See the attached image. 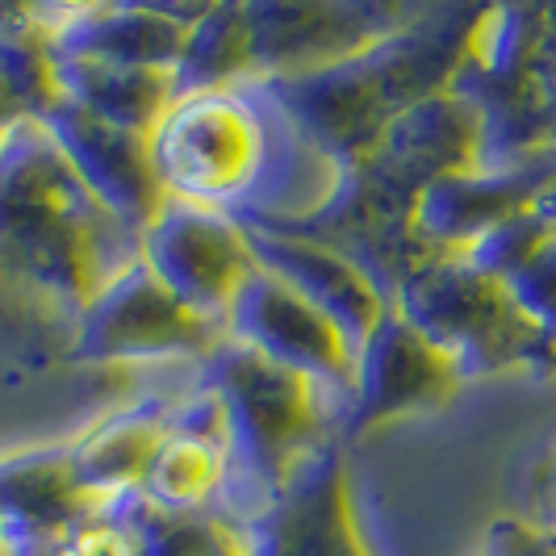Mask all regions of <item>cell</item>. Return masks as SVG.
<instances>
[{
    "instance_id": "obj_1",
    "label": "cell",
    "mask_w": 556,
    "mask_h": 556,
    "mask_svg": "<svg viewBox=\"0 0 556 556\" xmlns=\"http://www.w3.org/2000/svg\"><path fill=\"white\" fill-rule=\"evenodd\" d=\"M0 260L80 309L139 260V235L84 189L38 117L0 139Z\"/></svg>"
},
{
    "instance_id": "obj_2",
    "label": "cell",
    "mask_w": 556,
    "mask_h": 556,
    "mask_svg": "<svg viewBox=\"0 0 556 556\" xmlns=\"http://www.w3.org/2000/svg\"><path fill=\"white\" fill-rule=\"evenodd\" d=\"M205 361V386L226 406V481L218 502L230 510L226 528H235L264 510L289 469L323 440V406L314 381L235 339H223Z\"/></svg>"
},
{
    "instance_id": "obj_3",
    "label": "cell",
    "mask_w": 556,
    "mask_h": 556,
    "mask_svg": "<svg viewBox=\"0 0 556 556\" xmlns=\"http://www.w3.org/2000/svg\"><path fill=\"white\" fill-rule=\"evenodd\" d=\"M147 147L164 197L243 218L268 180L277 135L255 92L223 88L176 97Z\"/></svg>"
},
{
    "instance_id": "obj_4",
    "label": "cell",
    "mask_w": 556,
    "mask_h": 556,
    "mask_svg": "<svg viewBox=\"0 0 556 556\" xmlns=\"http://www.w3.org/2000/svg\"><path fill=\"white\" fill-rule=\"evenodd\" d=\"M393 309L415 327L452 372L485 377L502 368L556 364V339L515 306L502 280L485 277L465 255H444L402 280Z\"/></svg>"
},
{
    "instance_id": "obj_5",
    "label": "cell",
    "mask_w": 556,
    "mask_h": 556,
    "mask_svg": "<svg viewBox=\"0 0 556 556\" xmlns=\"http://www.w3.org/2000/svg\"><path fill=\"white\" fill-rule=\"evenodd\" d=\"M139 260L164 280V289L189 306L197 318L223 331L226 314L243 280L255 273V251L248 243V226L226 210L172 201L139 235Z\"/></svg>"
},
{
    "instance_id": "obj_6",
    "label": "cell",
    "mask_w": 556,
    "mask_h": 556,
    "mask_svg": "<svg viewBox=\"0 0 556 556\" xmlns=\"http://www.w3.org/2000/svg\"><path fill=\"white\" fill-rule=\"evenodd\" d=\"M226 334L180 306L142 260L110 277L97 298L80 309L76 361L126 364L167 361V356H210Z\"/></svg>"
},
{
    "instance_id": "obj_7",
    "label": "cell",
    "mask_w": 556,
    "mask_h": 556,
    "mask_svg": "<svg viewBox=\"0 0 556 556\" xmlns=\"http://www.w3.org/2000/svg\"><path fill=\"white\" fill-rule=\"evenodd\" d=\"M226 531L235 556H368L352 519L343 452L327 435L289 469L264 510Z\"/></svg>"
},
{
    "instance_id": "obj_8",
    "label": "cell",
    "mask_w": 556,
    "mask_h": 556,
    "mask_svg": "<svg viewBox=\"0 0 556 556\" xmlns=\"http://www.w3.org/2000/svg\"><path fill=\"white\" fill-rule=\"evenodd\" d=\"M223 334L260 352L264 361L314 381L318 393H343V402L352 397V381H356L352 343L334 331L331 318H323L306 298H298L285 280L260 264L235 293Z\"/></svg>"
},
{
    "instance_id": "obj_9",
    "label": "cell",
    "mask_w": 556,
    "mask_h": 556,
    "mask_svg": "<svg viewBox=\"0 0 556 556\" xmlns=\"http://www.w3.org/2000/svg\"><path fill=\"white\" fill-rule=\"evenodd\" d=\"M460 377L422 334L390 306L386 323L356 352V381L348 397V435L372 431L390 418L444 406Z\"/></svg>"
},
{
    "instance_id": "obj_10",
    "label": "cell",
    "mask_w": 556,
    "mask_h": 556,
    "mask_svg": "<svg viewBox=\"0 0 556 556\" xmlns=\"http://www.w3.org/2000/svg\"><path fill=\"white\" fill-rule=\"evenodd\" d=\"M248 243L255 251V264L285 280L298 298H306L323 318H331L334 331L352 343V352H361L368 334L386 323V293L339 248L277 226H248Z\"/></svg>"
},
{
    "instance_id": "obj_11",
    "label": "cell",
    "mask_w": 556,
    "mask_h": 556,
    "mask_svg": "<svg viewBox=\"0 0 556 556\" xmlns=\"http://www.w3.org/2000/svg\"><path fill=\"white\" fill-rule=\"evenodd\" d=\"M38 122L59 142V151L67 155V164L84 180V189L97 197L117 223L142 235L167 201L160 180H155V167H151L147 135L105 126L63 97Z\"/></svg>"
},
{
    "instance_id": "obj_12",
    "label": "cell",
    "mask_w": 556,
    "mask_h": 556,
    "mask_svg": "<svg viewBox=\"0 0 556 556\" xmlns=\"http://www.w3.org/2000/svg\"><path fill=\"white\" fill-rule=\"evenodd\" d=\"M255 76L285 80L334 67L386 42V13L356 4H248Z\"/></svg>"
},
{
    "instance_id": "obj_13",
    "label": "cell",
    "mask_w": 556,
    "mask_h": 556,
    "mask_svg": "<svg viewBox=\"0 0 556 556\" xmlns=\"http://www.w3.org/2000/svg\"><path fill=\"white\" fill-rule=\"evenodd\" d=\"M55 59H97L126 67L172 72L185 51L189 22L147 4H76V9H34Z\"/></svg>"
},
{
    "instance_id": "obj_14",
    "label": "cell",
    "mask_w": 556,
    "mask_h": 556,
    "mask_svg": "<svg viewBox=\"0 0 556 556\" xmlns=\"http://www.w3.org/2000/svg\"><path fill=\"white\" fill-rule=\"evenodd\" d=\"M535 205H540L535 176L460 167L418 189V197L410 201V226L447 255H465L494 226L510 223L515 214Z\"/></svg>"
},
{
    "instance_id": "obj_15",
    "label": "cell",
    "mask_w": 556,
    "mask_h": 556,
    "mask_svg": "<svg viewBox=\"0 0 556 556\" xmlns=\"http://www.w3.org/2000/svg\"><path fill=\"white\" fill-rule=\"evenodd\" d=\"M92 510L72 473L67 447L0 460V540H47Z\"/></svg>"
},
{
    "instance_id": "obj_16",
    "label": "cell",
    "mask_w": 556,
    "mask_h": 556,
    "mask_svg": "<svg viewBox=\"0 0 556 556\" xmlns=\"http://www.w3.org/2000/svg\"><path fill=\"white\" fill-rule=\"evenodd\" d=\"M164 435L167 406H155V402H142L135 410H117V415L101 418L88 435H80L67 447V460H72V473L88 502L101 506V502L139 490Z\"/></svg>"
},
{
    "instance_id": "obj_17",
    "label": "cell",
    "mask_w": 556,
    "mask_h": 556,
    "mask_svg": "<svg viewBox=\"0 0 556 556\" xmlns=\"http://www.w3.org/2000/svg\"><path fill=\"white\" fill-rule=\"evenodd\" d=\"M59 97L72 101L88 117L151 135L164 110L176 101V84L164 67H126V63H97V59H55Z\"/></svg>"
},
{
    "instance_id": "obj_18",
    "label": "cell",
    "mask_w": 556,
    "mask_h": 556,
    "mask_svg": "<svg viewBox=\"0 0 556 556\" xmlns=\"http://www.w3.org/2000/svg\"><path fill=\"white\" fill-rule=\"evenodd\" d=\"M255 76L251 63V17L248 4H210L185 29V51L172 67L176 97L189 92H223Z\"/></svg>"
},
{
    "instance_id": "obj_19",
    "label": "cell",
    "mask_w": 556,
    "mask_h": 556,
    "mask_svg": "<svg viewBox=\"0 0 556 556\" xmlns=\"http://www.w3.org/2000/svg\"><path fill=\"white\" fill-rule=\"evenodd\" d=\"M226 481V452L193 435L167 431L151 469L142 477L139 494L164 510H193L205 515L210 502H218Z\"/></svg>"
},
{
    "instance_id": "obj_20",
    "label": "cell",
    "mask_w": 556,
    "mask_h": 556,
    "mask_svg": "<svg viewBox=\"0 0 556 556\" xmlns=\"http://www.w3.org/2000/svg\"><path fill=\"white\" fill-rule=\"evenodd\" d=\"M0 84L26 117H42L59 101L55 55L34 22L0 34Z\"/></svg>"
},
{
    "instance_id": "obj_21",
    "label": "cell",
    "mask_w": 556,
    "mask_h": 556,
    "mask_svg": "<svg viewBox=\"0 0 556 556\" xmlns=\"http://www.w3.org/2000/svg\"><path fill=\"white\" fill-rule=\"evenodd\" d=\"M553 235H556V218L548 214V210L535 205V210L515 214L510 223L494 226L485 239H477L473 248L465 251V260H469L473 268H481L485 277L510 280L535 251L553 239Z\"/></svg>"
},
{
    "instance_id": "obj_22",
    "label": "cell",
    "mask_w": 556,
    "mask_h": 556,
    "mask_svg": "<svg viewBox=\"0 0 556 556\" xmlns=\"http://www.w3.org/2000/svg\"><path fill=\"white\" fill-rule=\"evenodd\" d=\"M9 556H139L122 523H113L101 506H92L76 523L47 540H0Z\"/></svg>"
},
{
    "instance_id": "obj_23",
    "label": "cell",
    "mask_w": 556,
    "mask_h": 556,
    "mask_svg": "<svg viewBox=\"0 0 556 556\" xmlns=\"http://www.w3.org/2000/svg\"><path fill=\"white\" fill-rule=\"evenodd\" d=\"M515 298V306L528 314L544 334L556 339V235L531 255L510 280H502Z\"/></svg>"
},
{
    "instance_id": "obj_24",
    "label": "cell",
    "mask_w": 556,
    "mask_h": 556,
    "mask_svg": "<svg viewBox=\"0 0 556 556\" xmlns=\"http://www.w3.org/2000/svg\"><path fill=\"white\" fill-rule=\"evenodd\" d=\"M519 502H523L519 519L556 540V435L528 460L519 481Z\"/></svg>"
},
{
    "instance_id": "obj_25",
    "label": "cell",
    "mask_w": 556,
    "mask_h": 556,
    "mask_svg": "<svg viewBox=\"0 0 556 556\" xmlns=\"http://www.w3.org/2000/svg\"><path fill=\"white\" fill-rule=\"evenodd\" d=\"M477 556H556V540L523 523L519 515H506V519H494L485 528Z\"/></svg>"
},
{
    "instance_id": "obj_26",
    "label": "cell",
    "mask_w": 556,
    "mask_h": 556,
    "mask_svg": "<svg viewBox=\"0 0 556 556\" xmlns=\"http://www.w3.org/2000/svg\"><path fill=\"white\" fill-rule=\"evenodd\" d=\"M22 117H26V113H22V105H17V101L9 97V88L0 84V139H4V135H9V130L22 122Z\"/></svg>"
},
{
    "instance_id": "obj_27",
    "label": "cell",
    "mask_w": 556,
    "mask_h": 556,
    "mask_svg": "<svg viewBox=\"0 0 556 556\" xmlns=\"http://www.w3.org/2000/svg\"><path fill=\"white\" fill-rule=\"evenodd\" d=\"M218 556H235V548H230V553H218Z\"/></svg>"
}]
</instances>
